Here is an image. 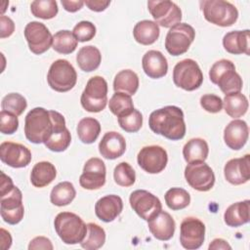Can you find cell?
Instances as JSON below:
<instances>
[{
    "label": "cell",
    "mask_w": 250,
    "mask_h": 250,
    "mask_svg": "<svg viewBox=\"0 0 250 250\" xmlns=\"http://www.w3.org/2000/svg\"><path fill=\"white\" fill-rule=\"evenodd\" d=\"M223 46L229 54L249 55V30H233L226 33Z\"/></svg>",
    "instance_id": "cell-25"
},
{
    "label": "cell",
    "mask_w": 250,
    "mask_h": 250,
    "mask_svg": "<svg viewBox=\"0 0 250 250\" xmlns=\"http://www.w3.org/2000/svg\"><path fill=\"white\" fill-rule=\"evenodd\" d=\"M137 161L139 166L146 173L158 174L165 169L168 155L160 146H146L139 151Z\"/></svg>",
    "instance_id": "cell-16"
},
{
    "label": "cell",
    "mask_w": 250,
    "mask_h": 250,
    "mask_svg": "<svg viewBox=\"0 0 250 250\" xmlns=\"http://www.w3.org/2000/svg\"><path fill=\"white\" fill-rule=\"evenodd\" d=\"M129 202L137 215L145 221H149L162 210L159 198L145 189L134 190L130 195Z\"/></svg>",
    "instance_id": "cell-11"
},
{
    "label": "cell",
    "mask_w": 250,
    "mask_h": 250,
    "mask_svg": "<svg viewBox=\"0 0 250 250\" xmlns=\"http://www.w3.org/2000/svg\"><path fill=\"white\" fill-rule=\"evenodd\" d=\"M30 11L36 18L50 20L57 16L59 8L55 0H35L30 4Z\"/></svg>",
    "instance_id": "cell-40"
},
{
    "label": "cell",
    "mask_w": 250,
    "mask_h": 250,
    "mask_svg": "<svg viewBox=\"0 0 250 250\" xmlns=\"http://www.w3.org/2000/svg\"><path fill=\"white\" fill-rule=\"evenodd\" d=\"M195 37L193 27L188 23L180 22L169 29L165 38V48L172 56L185 54Z\"/></svg>",
    "instance_id": "cell-9"
},
{
    "label": "cell",
    "mask_w": 250,
    "mask_h": 250,
    "mask_svg": "<svg viewBox=\"0 0 250 250\" xmlns=\"http://www.w3.org/2000/svg\"><path fill=\"white\" fill-rule=\"evenodd\" d=\"M47 81L49 86L57 92L71 90L77 81V73L73 65L66 60L55 61L48 71Z\"/></svg>",
    "instance_id": "cell-7"
},
{
    "label": "cell",
    "mask_w": 250,
    "mask_h": 250,
    "mask_svg": "<svg viewBox=\"0 0 250 250\" xmlns=\"http://www.w3.org/2000/svg\"><path fill=\"white\" fill-rule=\"evenodd\" d=\"M159 25L149 20H144L137 22L133 29L135 40L142 45H151L159 37Z\"/></svg>",
    "instance_id": "cell-27"
},
{
    "label": "cell",
    "mask_w": 250,
    "mask_h": 250,
    "mask_svg": "<svg viewBox=\"0 0 250 250\" xmlns=\"http://www.w3.org/2000/svg\"><path fill=\"white\" fill-rule=\"evenodd\" d=\"M113 178L118 186L128 188L134 185L136 181V173L129 163L120 162L114 168Z\"/></svg>",
    "instance_id": "cell-42"
},
{
    "label": "cell",
    "mask_w": 250,
    "mask_h": 250,
    "mask_svg": "<svg viewBox=\"0 0 250 250\" xmlns=\"http://www.w3.org/2000/svg\"><path fill=\"white\" fill-rule=\"evenodd\" d=\"M209 153L208 144L201 138L190 139L183 148V155L188 163L203 162Z\"/></svg>",
    "instance_id": "cell-29"
},
{
    "label": "cell",
    "mask_w": 250,
    "mask_h": 250,
    "mask_svg": "<svg viewBox=\"0 0 250 250\" xmlns=\"http://www.w3.org/2000/svg\"><path fill=\"white\" fill-rule=\"evenodd\" d=\"M24 37L29 50L35 55L45 53L53 44V36L47 26L39 21H30L24 27Z\"/></svg>",
    "instance_id": "cell-15"
},
{
    "label": "cell",
    "mask_w": 250,
    "mask_h": 250,
    "mask_svg": "<svg viewBox=\"0 0 250 250\" xmlns=\"http://www.w3.org/2000/svg\"><path fill=\"white\" fill-rule=\"evenodd\" d=\"M76 190L70 182H62L55 186L50 194L51 202L56 206L68 205L75 197Z\"/></svg>",
    "instance_id": "cell-35"
},
{
    "label": "cell",
    "mask_w": 250,
    "mask_h": 250,
    "mask_svg": "<svg viewBox=\"0 0 250 250\" xmlns=\"http://www.w3.org/2000/svg\"><path fill=\"white\" fill-rule=\"evenodd\" d=\"M117 118H118L119 126L125 132H128V133L138 132L143 125V115L139 110L135 108L129 113L119 116Z\"/></svg>",
    "instance_id": "cell-43"
},
{
    "label": "cell",
    "mask_w": 250,
    "mask_h": 250,
    "mask_svg": "<svg viewBox=\"0 0 250 250\" xmlns=\"http://www.w3.org/2000/svg\"><path fill=\"white\" fill-rule=\"evenodd\" d=\"M166 205L176 211L188 207L190 203L189 193L182 188H172L168 189L164 195Z\"/></svg>",
    "instance_id": "cell-38"
},
{
    "label": "cell",
    "mask_w": 250,
    "mask_h": 250,
    "mask_svg": "<svg viewBox=\"0 0 250 250\" xmlns=\"http://www.w3.org/2000/svg\"><path fill=\"white\" fill-rule=\"evenodd\" d=\"M61 3L64 8V10L70 13L77 12L84 5V1L82 0H62Z\"/></svg>",
    "instance_id": "cell-50"
},
{
    "label": "cell",
    "mask_w": 250,
    "mask_h": 250,
    "mask_svg": "<svg viewBox=\"0 0 250 250\" xmlns=\"http://www.w3.org/2000/svg\"><path fill=\"white\" fill-rule=\"evenodd\" d=\"M209 77L212 83L218 85L225 95L240 92L243 86L242 78L235 71L234 63L227 59L217 61L211 66Z\"/></svg>",
    "instance_id": "cell-3"
},
{
    "label": "cell",
    "mask_w": 250,
    "mask_h": 250,
    "mask_svg": "<svg viewBox=\"0 0 250 250\" xmlns=\"http://www.w3.org/2000/svg\"><path fill=\"white\" fill-rule=\"evenodd\" d=\"M19 128V119L18 116L1 110L0 112V131L6 135L14 134Z\"/></svg>",
    "instance_id": "cell-45"
},
{
    "label": "cell",
    "mask_w": 250,
    "mask_h": 250,
    "mask_svg": "<svg viewBox=\"0 0 250 250\" xmlns=\"http://www.w3.org/2000/svg\"><path fill=\"white\" fill-rule=\"evenodd\" d=\"M54 248L51 240L45 236H36L29 242L28 249L29 250H37V249H44V250H52Z\"/></svg>",
    "instance_id": "cell-47"
},
{
    "label": "cell",
    "mask_w": 250,
    "mask_h": 250,
    "mask_svg": "<svg viewBox=\"0 0 250 250\" xmlns=\"http://www.w3.org/2000/svg\"><path fill=\"white\" fill-rule=\"evenodd\" d=\"M200 105L210 113H217L223 108V100L217 95L206 94L200 98Z\"/></svg>",
    "instance_id": "cell-46"
},
{
    "label": "cell",
    "mask_w": 250,
    "mask_h": 250,
    "mask_svg": "<svg viewBox=\"0 0 250 250\" xmlns=\"http://www.w3.org/2000/svg\"><path fill=\"white\" fill-rule=\"evenodd\" d=\"M125 150L126 141L121 134L115 131L106 132L99 144V151L106 159H116L123 155Z\"/></svg>",
    "instance_id": "cell-23"
},
{
    "label": "cell",
    "mask_w": 250,
    "mask_h": 250,
    "mask_svg": "<svg viewBox=\"0 0 250 250\" xmlns=\"http://www.w3.org/2000/svg\"><path fill=\"white\" fill-rule=\"evenodd\" d=\"M210 250H220V249H223V250H227V249H231V246L228 243V241H226L225 239L223 238H215L210 244H209V247H208Z\"/></svg>",
    "instance_id": "cell-52"
},
{
    "label": "cell",
    "mask_w": 250,
    "mask_h": 250,
    "mask_svg": "<svg viewBox=\"0 0 250 250\" xmlns=\"http://www.w3.org/2000/svg\"><path fill=\"white\" fill-rule=\"evenodd\" d=\"M205 239V225L195 217L183 220L180 227V242L185 249H198Z\"/></svg>",
    "instance_id": "cell-14"
},
{
    "label": "cell",
    "mask_w": 250,
    "mask_h": 250,
    "mask_svg": "<svg viewBox=\"0 0 250 250\" xmlns=\"http://www.w3.org/2000/svg\"><path fill=\"white\" fill-rule=\"evenodd\" d=\"M109 110L117 117L129 113L134 109V104L131 96L115 92L108 102Z\"/></svg>",
    "instance_id": "cell-39"
},
{
    "label": "cell",
    "mask_w": 250,
    "mask_h": 250,
    "mask_svg": "<svg viewBox=\"0 0 250 250\" xmlns=\"http://www.w3.org/2000/svg\"><path fill=\"white\" fill-rule=\"evenodd\" d=\"M76 62L81 70L91 72L100 66L102 55L97 47L92 45L84 46L79 49L76 55Z\"/></svg>",
    "instance_id": "cell-30"
},
{
    "label": "cell",
    "mask_w": 250,
    "mask_h": 250,
    "mask_svg": "<svg viewBox=\"0 0 250 250\" xmlns=\"http://www.w3.org/2000/svg\"><path fill=\"white\" fill-rule=\"evenodd\" d=\"M0 159L13 168L26 167L31 161V151L23 145L3 142L0 146Z\"/></svg>",
    "instance_id": "cell-18"
},
{
    "label": "cell",
    "mask_w": 250,
    "mask_h": 250,
    "mask_svg": "<svg viewBox=\"0 0 250 250\" xmlns=\"http://www.w3.org/2000/svg\"><path fill=\"white\" fill-rule=\"evenodd\" d=\"M27 103L23 96L19 93H10L6 95L1 103L2 110L8 111L16 116L21 115L26 108Z\"/></svg>",
    "instance_id": "cell-41"
},
{
    "label": "cell",
    "mask_w": 250,
    "mask_h": 250,
    "mask_svg": "<svg viewBox=\"0 0 250 250\" xmlns=\"http://www.w3.org/2000/svg\"><path fill=\"white\" fill-rule=\"evenodd\" d=\"M188 184L198 191H208L215 184V175L211 167L203 162L188 163L185 169Z\"/></svg>",
    "instance_id": "cell-13"
},
{
    "label": "cell",
    "mask_w": 250,
    "mask_h": 250,
    "mask_svg": "<svg viewBox=\"0 0 250 250\" xmlns=\"http://www.w3.org/2000/svg\"><path fill=\"white\" fill-rule=\"evenodd\" d=\"M139 88V77L136 72L131 69H123L119 71L113 81L114 92L124 93L129 96L136 94Z\"/></svg>",
    "instance_id": "cell-31"
},
{
    "label": "cell",
    "mask_w": 250,
    "mask_h": 250,
    "mask_svg": "<svg viewBox=\"0 0 250 250\" xmlns=\"http://www.w3.org/2000/svg\"><path fill=\"white\" fill-rule=\"evenodd\" d=\"M76 131L82 143L93 144L101 133V124L96 118L85 117L78 122Z\"/></svg>",
    "instance_id": "cell-33"
},
{
    "label": "cell",
    "mask_w": 250,
    "mask_h": 250,
    "mask_svg": "<svg viewBox=\"0 0 250 250\" xmlns=\"http://www.w3.org/2000/svg\"><path fill=\"white\" fill-rule=\"evenodd\" d=\"M57 176L55 166L49 161L37 162L30 173V182L35 188H44L50 185Z\"/></svg>",
    "instance_id": "cell-28"
},
{
    "label": "cell",
    "mask_w": 250,
    "mask_h": 250,
    "mask_svg": "<svg viewBox=\"0 0 250 250\" xmlns=\"http://www.w3.org/2000/svg\"><path fill=\"white\" fill-rule=\"evenodd\" d=\"M147 9L158 25L171 28L181 22L182 11L172 1L150 0L147 2Z\"/></svg>",
    "instance_id": "cell-10"
},
{
    "label": "cell",
    "mask_w": 250,
    "mask_h": 250,
    "mask_svg": "<svg viewBox=\"0 0 250 250\" xmlns=\"http://www.w3.org/2000/svg\"><path fill=\"white\" fill-rule=\"evenodd\" d=\"M84 4L94 12H102L104 11L110 4V1L106 0H86L84 1Z\"/></svg>",
    "instance_id": "cell-49"
},
{
    "label": "cell",
    "mask_w": 250,
    "mask_h": 250,
    "mask_svg": "<svg viewBox=\"0 0 250 250\" xmlns=\"http://www.w3.org/2000/svg\"><path fill=\"white\" fill-rule=\"evenodd\" d=\"M0 213L4 222L10 225L19 224L24 215L22 193L16 186L4 194H0Z\"/></svg>",
    "instance_id": "cell-12"
},
{
    "label": "cell",
    "mask_w": 250,
    "mask_h": 250,
    "mask_svg": "<svg viewBox=\"0 0 250 250\" xmlns=\"http://www.w3.org/2000/svg\"><path fill=\"white\" fill-rule=\"evenodd\" d=\"M250 201L248 199L235 202L229 205L224 214V221L227 226L237 228L249 222Z\"/></svg>",
    "instance_id": "cell-26"
},
{
    "label": "cell",
    "mask_w": 250,
    "mask_h": 250,
    "mask_svg": "<svg viewBox=\"0 0 250 250\" xmlns=\"http://www.w3.org/2000/svg\"><path fill=\"white\" fill-rule=\"evenodd\" d=\"M15 185L13 184L12 179L7 176L5 173L1 172V184H0V194H4L11 190Z\"/></svg>",
    "instance_id": "cell-51"
},
{
    "label": "cell",
    "mask_w": 250,
    "mask_h": 250,
    "mask_svg": "<svg viewBox=\"0 0 250 250\" xmlns=\"http://www.w3.org/2000/svg\"><path fill=\"white\" fill-rule=\"evenodd\" d=\"M105 174L106 169L104 161L98 157H92L84 164L79 184L85 189H98L105 184Z\"/></svg>",
    "instance_id": "cell-17"
},
{
    "label": "cell",
    "mask_w": 250,
    "mask_h": 250,
    "mask_svg": "<svg viewBox=\"0 0 250 250\" xmlns=\"http://www.w3.org/2000/svg\"><path fill=\"white\" fill-rule=\"evenodd\" d=\"M61 125H65V120L60 112L34 107L25 116L24 135L33 144H44L53 131Z\"/></svg>",
    "instance_id": "cell-1"
},
{
    "label": "cell",
    "mask_w": 250,
    "mask_h": 250,
    "mask_svg": "<svg viewBox=\"0 0 250 250\" xmlns=\"http://www.w3.org/2000/svg\"><path fill=\"white\" fill-rule=\"evenodd\" d=\"M145 73L152 79H158L167 74L168 62L165 56L157 50L147 51L142 59Z\"/></svg>",
    "instance_id": "cell-24"
},
{
    "label": "cell",
    "mask_w": 250,
    "mask_h": 250,
    "mask_svg": "<svg viewBox=\"0 0 250 250\" xmlns=\"http://www.w3.org/2000/svg\"><path fill=\"white\" fill-rule=\"evenodd\" d=\"M82 107L89 112H100L107 104V83L102 76L91 77L80 98Z\"/></svg>",
    "instance_id": "cell-6"
},
{
    "label": "cell",
    "mask_w": 250,
    "mask_h": 250,
    "mask_svg": "<svg viewBox=\"0 0 250 250\" xmlns=\"http://www.w3.org/2000/svg\"><path fill=\"white\" fill-rule=\"evenodd\" d=\"M205 20L215 25L227 27L238 19V11L234 5L224 0H203L199 2Z\"/></svg>",
    "instance_id": "cell-5"
},
{
    "label": "cell",
    "mask_w": 250,
    "mask_h": 250,
    "mask_svg": "<svg viewBox=\"0 0 250 250\" xmlns=\"http://www.w3.org/2000/svg\"><path fill=\"white\" fill-rule=\"evenodd\" d=\"M223 106L229 116L236 119L247 112L249 104L245 95L237 92L226 95L223 101Z\"/></svg>",
    "instance_id": "cell-32"
},
{
    "label": "cell",
    "mask_w": 250,
    "mask_h": 250,
    "mask_svg": "<svg viewBox=\"0 0 250 250\" xmlns=\"http://www.w3.org/2000/svg\"><path fill=\"white\" fill-rule=\"evenodd\" d=\"M71 142V135L65 125L57 127L48 140L44 143L47 148L55 152L65 150Z\"/></svg>",
    "instance_id": "cell-34"
},
{
    "label": "cell",
    "mask_w": 250,
    "mask_h": 250,
    "mask_svg": "<svg viewBox=\"0 0 250 250\" xmlns=\"http://www.w3.org/2000/svg\"><path fill=\"white\" fill-rule=\"evenodd\" d=\"M105 242V231L97 224H87V233L85 238L80 242L82 248L86 250H97Z\"/></svg>",
    "instance_id": "cell-36"
},
{
    "label": "cell",
    "mask_w": 250,
    "mask_h": 250,
    "mask_svg": "<svg viewBox=\"0 0 250 250\" xmlns=\"http://www.w3.org/2000/svg\"><path fill=\"white\" fill-rule=\"evenodd\" d=\"M54 226L57 234L65 244L80 243L87 233V225L78 215L71 212L59 213Z\"/></svg>",
    "instance_id": "cell-4"
},
{
    "label": "cell",
    "mask_w": 250,
    "mask_h": 250,
    "mask_svg": "<svg viewBox=\"0 0 250 250\" xmlns=\"http://www.w3.org/2000/svg\"><path fill=\"white\" fill-rule=\"evenodd\" d=\"M174 84L186 91L198 89L203 82V74L198 63L191 59H185L174 66Z\"/></svg>",
    "instance_id": "cell-8"
},
{
    "label": "cell",
    "mask_w": 250,
    "mask_h": 250,
    "mask_svg": "<svg viewBox=\"0 0 250 250\" xmlns=\"http://www.w3.org/2000/svg\"><path fill=\"white\" fill-rule=\"evenodd\" d=\"M123 209V201L116 194H108L100 198L95 204L96 216L103 222L109 223L115 220Z\"/></svg>",
    "instance_id": "cell-22"
},
{
    "label": "cell",
    "mask_w": 250,
    "mask_h": 250,
    "mask_svg": "<svg viewBox=\"0 0 250 250\" xmlns=\"http://www.w3.org/2000/svg\"><path fill=\"white\" fill-rule=\"evenodd\" d=\"M147 227L156 239L167 241L173 237L176 224L169 213L161 210L155 217L147 221Z\"/></svg>",
    "instance_id": "cell-21"
},
{
    "label": "cell",
    "mask_w": 250,
    "mask_h": 250,
    "mask_svg": "<svg viewBox=\"0 0 250 250\" xmlns=\"http://www.w3.org/2000/svg\"><path fill=\"white\" fill-rule=\"evenodd\" d=\"M15 31V23L14 21L4 15L0 17V37L1 38H6L9 37L13 34Z\"/></svg>",
    "instance_id": "cell-48"
},
{
    "label": "cell",
    "mask_w": 250,
    "mask_h": 250,
    "mask_svg": "<svg viewBox=\"0 0 250 250\" xmlns=\"http://www.w3.org/2000/svg\"><path fill=\"white\" fill-rule=\"evenodd\" d=\"M78 41L69 30H60L53 36V49L63 55L70 54L75 51Z\"/></svg>",
    "instance_id": "cell-37"
},
{
    "label": "cell",
    "mask_w": 250,
    "mask_h": 250,
    "mask_svg": "<svg viewBox=\"0 0 250 250\" xmlns=\"http://www.w3.org/2000/svg\"><path fill=\"white\" fill-rule=\"evenodd\" d=\"M72 33L79 42L90 41L96 35V26L89 21H82L73 27Z\"/></svg>",
    "instance_id": "cell-44"
},
{
    "label": "cell",
    "mask_w": 250,
    "mask_h": 250,
    "mask_svg": "<svg viewBox=\"0 0 250 250\" xmlns=\"http://www.w3.org/2000/svg\"><path fill=\"white\" fill-rule=\"evenodd\" d=\"M12 244V237L9 231L1 229V247L3 250L9 249Z\"/></svg>",
    "instance_id": "cell-53"
},
{
    "label": "cell",
    "mask_w": 250,
    "mask_h": 250,
    "mask_svg": "<svg viewBox=\"0 0 250 250\" xmlns=\"http://www.w3.org/2000/svg\"><path fill=\"white\" fill-rule=\"evenodd\" d=\"M150 130L171 141H178L186 135L183 110L176 105H166L152 111L148 118Z\"/></svg>",
    "instance_id": "cell-2"
},
{
    "label": "cell",
    "mask_w": 250,
    "mask_h": 250,
    "mask_svg": "<svg viewBox=\"0 0 250 250\" xmlns=\"http://www.w3.org/2000/svg\"><path fill=\"white\" fill-rule=\"evenodd\" d=\"M248 125L241 119L230 121L224 130V141L226 145L233 150L242 148L248 140Z\"/></svg>",
    "instance_id": "cell-20"
},
{
    "label": "cell",
    "mask_w": 250,
    "mask_h": 250,
    "mask_svg": "<svg viewBox=\"0 0 250 250\" xmlns=\"http://www.w3.org/2000/svg\"><path fill=\"white\" fill-rule=\"evenodd\" d=\"M226 180L234 186L245 184L250 179V155L229 160L224 167Z\"/></svg>",
    "instance_id": "cell-19"
}]
</instances>
